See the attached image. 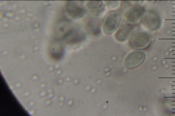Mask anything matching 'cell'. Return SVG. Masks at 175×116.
<instances>
[{
	"label": "cell",
	"mask_w": 175,
	"mask_h": 116,
	"mask_svg": "<svg viewBox=\"0 0 175 116\" xmlns=\"http://www.w3.org/2000/svg\"><path fill=\"white\" fill-rule=\"evenodd\" d=\"M144 55L143 52L134 51L127 55L124 59L125 66L129 69H135L143 61Z\"/></svg>",
	"instance_id": "3957f363"
},
{
	"label": "cell",
	"mask_w": 175,
	"mask_h": 116,
	"mask_svg": "<svg viewBox=\"0 0 175 116\" xmlns=\"http://www.w3.org/2000/svg\"><path fill=\"white\" fill-rule=\"evenodd\" d=\"M172 106H175V105H172Z\"/></svg>",
	"instance_id": "d4e9b609"
},
{
	"label": "cell",
	"mask_w": 175,
	"mask_h": 116,
	"mask_svg": "<svg viewBox=\"0 0 175 116\" xmlns=\"http://www.w3.org/2000/svg\"><path fill=\"white\" fill-rule=\"evenodd\" d=\"M172 55H175V54H172Z\"/></svg>",
	"instance_id": "f1b7e54d"
},
{
	"label": "cell",
	"mask_w": 175,
	"mask_h": 116,
	"mask_svg": "<svg viewBox=\"0 0 175 116\" xmlns=\"http://www.w3.org/2000/svg\"><path fill=\"white\" fill-rule=\"evenodd\" d=\"M172 114H175V112H172Z\"/></svg>",
	"instance_id": "ac0fdd59"
},
{
	"label": "cell",
	"mask_w": 175,
	"mask_h": 116,
	"mask_svg": "<svg viewBox=\"0 0 175 116\" xmlns=\"http://www.w3.org/2000/svg\"><path fill=\"white\" fill-rule=\"evenodd\" d=\"M172 63H175V62H172Z\"/></svg>",
	"instance_id": "484cf974"
},
{
	"label": "cell",
	"mask_w": 175,
	"mask_h": 116,
	"mask_svg": "<svg viewBox=\"0 0 175 116\" xmlns=\"http://www.w3.org/2000/svg\"><path fill=\"white\" fill-rule=\"evenodd\" d=\"M144 12L143 7L139 6H134L127 10L125 13L124 18L127 22L134 24L141 18Z\"/></svg>",
	"instance_id": "5b68a950"
},
{
	"label": "cell",
	"mask_w": 175,
	"mask_h": 116,
	"mask_svg": "<svg viewBox=\"0 0 175 116\" xmlns=\"http://www.w3.org/2000/svg\"><path fill=\"white\" fill-rule=\"evenodd\" d=\"M173 43V44H175V43Z\"/></svg>",
	"instance_id": "4316f807"
},
{
	"label": "cell",
	"mask_w": 175,
	"mask_h": 116,
	"mask_svg": "<svg viewBox=\"0 0 175 116\" xmlns=\"http://www.w3.org/2000/svg\"><path fill=\"white\" fill-rule=\"evenodd\" d=\"M172 90H175V89H172Z\"/></svg>",
	"instance_id": "44dd1931"
},
{
	"label": "cell",
	"mask_w": 175,
	"mask_h": 116,
	"mask_svg": "<svg viewBox=\"0 0 175 116\" xmlns=\"http://www.w3.org/2000/svg\"><path fill=\"white\" fill-rule=\"evenodd\" d=\"M135 27V24L129 22L122 24L115 34V39L120 42L126 41L133 34Z\"/></svg>",
	"instance_id": "7a4b0ae2"
},
{
	"label": "cell",
	"mask_w": 175,
	"mask_h": 116,
	"mask_svg": "<svg viewBox=\"0 0 175 116\" xmlns=\"http://www.w3.org/2000/svg\"><path fill=\"white\" fill-rule=\"evenodd\" d=\"M85 29L87 32L94 36H97L101 33L100 22L96 17H92L87 21Z\"/></svg>",
	"instance_id": "9c48e42d"
},
{
	"label": "cell",
	"mask_w": 175,
	"mask_h": 116,
	"mask_svg": "<svg viewBox=\"0 0 175 116\" xmlns=\"http://www.w3.org/2000/svg\"><path fill=\"white\" fill-rule=\"evenodd\" d=\"M172 75H175V73H172Z\"/></svg>",
	"instance_id": "603a6c76"
},
{
	"label": "cell",
	"mask_w": 175,
	"mask_h": 116,
	"mask_svg": "<svg viewBox=\"0 0 175 116\" xmlns=\"http://www.w3.org/2000/svg\"><path fill=\"white\" fill-rule=\"evenodd\" d=\"M172 94H175V93H172Z\"/></svg>",
	"instance_id": "5bb4252c"
},
{
	"label": "cell",
	"mask_w": 175,
	"mask_h": 116,
	"mask_svg": "<svg viewBox=\"0 0 175 116\" xmlns=\"http://www.w3.org/2000/svg\"><path fill=\"white\" fill-rule=\"evenodd\" d=\"M172 47H175V46H172Z\"/></svg>",
	"instance_id": "83f0119b"
},
{
	"label": "cell",
	"mask_w": 175,
	"mask_h": 116,
	"mask_svg": "<svg viewBox=\"0 0 175 116\" xmlns=\"http://www.w3.org/2000/svg\"><path fill=\"white\" fill-rule=\"evenodd\" d=\"M86 7L92 14L96 16H100L103 13L105 8L103 0H89Z\"/></svg>",
	"instance_id": "ba28073f"
},
{
	"label": "cell",
	"mask_w": 175,
	"mask_h": 116,
	"mask_svg": "<svg viewBox=\"0 0 175 116\" xmlns=\"http://www.w3.org/2000/svg\"><path fill=\"white\" fill-rule=\"evenodd\" d=\"M172 67H175V65H172Z\"/></svg>",
	"instance_id": "2e32d148"
},
{
	"label": "cell",
	"mask_w": 175,
	"mask_h": 116,
	"mask_svg": "<svg viewBox=\"0 0 175 116\" xmlns=\"http://www.w3.org/2000/svg\"><path fill=\"white\" fill-rule=\"evenodd\" d=\"M159 79H175V77H159Z\"/></svg>",
	"instance_id": "8fae6325"
},
{
	"label": "cell",
	"mask_w": 175,
	"mask_h": 116,
	"mask_svg": "<svg viewBox=\"0 0 175 116\" xmlns=\"http://www.w3.org/2000/svg\"><path fill=\"white\" fill-rule=\"evenodd\" d=\"M172 102H175V100H172Z\"/></svg>",
	"instance_id": "d6986e66"
},
{
	"label": "cell",
	"mask_w": 175,
	"mask_h": 116,
	"mask_svg": "<svg viewBox=\"0 0 175 116\" xmlns=\"http://www.w3.org/2000/svg\"><path fill=\"white\" fill-rule=\"evenodd\" d=\"M67 12L72 19H78L85 16L87 10L81 4L74 1L69 2L67 6Z\"/></svg>",
	"instance_id": "277c9868"
},
{
	"label": "cell",
	"mask_w": 175,
	"mask_h": 116,
	"mask_svg": "<svg viewBox=\"0 0 175 116\" xmlns=\"http://www.w3.org/2000/svg\"><path fill=\"white\" fill-rule=\"evenodd\" d=\"M106 6L109 9L116 8L119 5V0H103Z\"/></svg>",
	"instance_id": "30bf717a"
},
{
	"label": "cell",
	"mask_w": 175,
	"mask_h": 116,
	"mask_svg": "<svg viewBox=\"0 0 175 116\" xmlns=\"http://www.w3.org/2000/svg\"><path fill=\"white\" fill-rule=\"evenodd\" d=\"M172 71H175V70H172Z\"/></svg>",
	"instance_id": "e0dca14e"
},
{
	"label": "cell",
	"mask_w": 175,
	"mask_h": 116,
	"mask_svg": "<svg viewBox=\"0 0 175 116\" xmlns=\"http://www.w3.org/2000/svg\"><path fill=\"white\" fill-rule=\"evenodd\" d=\"M172 110H175V108H172Z\"/></svg>",
	"instance_id": "9a60e30c"
},
{
	"label": "cell",
	"mask_w": 175,
	"mask_h": 116,
	"mask_svg": "<svg viewBox=\"0 0 175 116\" xmlns=\"http://www.w3.org/2000/svg\"><path fill=\"white\" fill-rule=\"evenodd\" d=\"M172 82H174V83H175V81H172Z\"/></svg>",
	"instance_id": "cb8c5ba5"
},
{
	"label": "cell",
	"mask_w": 175,
	"mask_h": 116,
	"mask_svg": "<svg viewBox=\"0 0 175 116\" xmlns=\"http://www.w3.org/2000/svg\"><path fill=\"white\" fill-rule=\"evenodd\" d=\"M64 37L69 42L72 44H77L85 40V34L76 28L69 29L65 32Z\"/></svg>",
	"instance_id": "8992f818"
},
{
	"label": "cell",
	"mask_w": 175,
	"mask_h": 116,
	"mask_svg": "<svg viewBox=\"0 0 175 116\" xmlns=\"http://www.w3.org/2000/svg\"><path fill=\"white\" fill-rule=\"evenodd\" d=\"M148 36L144 32H139L134 34L130 39L129 44L130 47L135 49H139L146 44Z\"/></svg>",
	"instance_id": "52a82bcc"
},
{
	"label": "cell",
	"mask_w": 175,
	"mask_h": 116,
	"mask_svg": "<svg viewBox=\"0 0 175 116\" xmlns=\"http://www.w3.org/2000/svg\"></svg>",
	"instance_id": "f546056e"
},
{
	"label": "cell",
	"mask_w": 175,
	"mask_h": 116,
	"mask_svg": "<svg viewBox=\"0 0 175 116\" xmlns=\"http://www.w3.org/2000/svg\"><path fill=\"white\" fill-rule=\"evenodd\" d=\"M164 98H175V97H164Z\"/></svg>",
	"instance_id": "7c38bea8"
},
{
	"label": "cell",
	"mask_w": 175,
	"mask_h": 116,
	"mask_svg": "<svg viewBox=\"0 0 175 116\" xmlns=\"http://www.w3.org/2000/svg\"><path fill=\"white\" fill-rule=\"evenodd\" d=\"M121 19V15L116 11H112L107 14L104 19L102 28L105 34L110 35L116 31Z\"/></svg>",
	"instance_id": "6da1fadb"
},
{
	"label": "cell",
	"mask_w": 175,
	"mask_h": 116,
	"mask_svg": "<svg viewBox=\"0 0 175 116\" xmlns=\"http://www.w3.org/2000/svg\"><path fill=\"white\" fill-rule=\"evenodd\" d=\"M172 52H175V50H172Z\"/></svg>",
	"instance_id": "7402d4cb"
},
{
	"label": "cell",
	"mask_w": 175,
	"mask_h": 116,
	"mask_svg": "<svg viewBox=\"0 0 175 116\" xmlns=\"http://www.w3.org/2000/svg\"><path fill=\"white\" fill-rule=\"evenodd\" d=\"M172 87H175V85H172Z\"/></svg>",
	"instance_id": "ffe728a7"
},
{
	"label": "cell",
	"mask_w": 175,
	"mask_h": 116,
	"mask_svg": "<svg viewBox=\"0 0 175 116\" xmlns=\"http://www.w3.org/2000/svg\"><path fill=\"white\" fill-rule=\"evenodd\" d=\"M128 1H139V0H128Z\"/></svg>",
	"instance_id": "4fadbf2b"
}]
</instances>
